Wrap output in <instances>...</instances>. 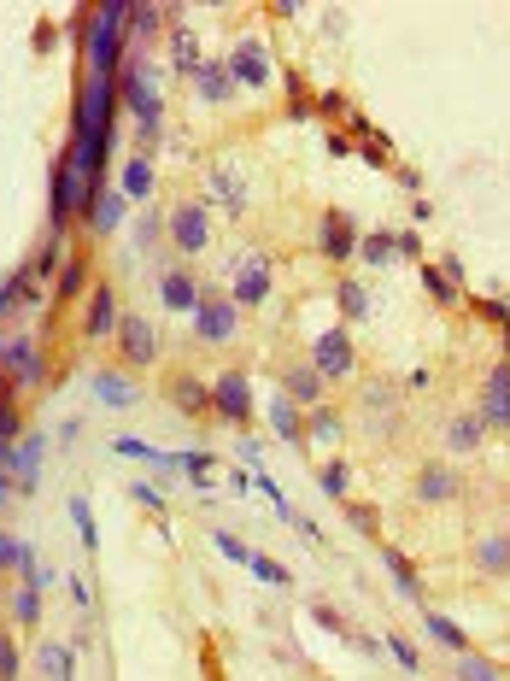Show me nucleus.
I'll return each mask as SVG.
<instances>
[{
  "instance_id": "f257e3e1",
  "label": "nucleus",
  "mask_w": 510,
  "mask_h": 681,
  "mask_svg": "<svg viewBox=\"0 0 510 681\" xmlns=\"http://www.w3.org/2000/svg\"><path fill=\"white\" fill-rule=\"evenodd\" d=\"M112 112H118V77H88L71 106V171L100 188L112 159Z\"/></svg>"
},
{
  "instance_id": "f03ea898",
  "label": "nucleus",
  "mask_w": 510,
  "mask_h": 681,
  "mask_svg": "<svg viewBox=\"0 0 510 681\" xmlns=\"http://www.w3.org/2000/svg\"><path fill=\"white\" fill-rule=\"evenodd\" d=\"M153 71H159V65H147V59H124V65H118V94H124V106L135 112L141 147H153V141H159V118H165L159 89H153Z\"/></svg>"
},
{
  "instance_id": "7ed1b4c3",
  "label": "nucleus",
  "mask_w": 510,
  "mask_h": 681,
  "mask_svg": "<svg viewBox=\"0 0 510 681\" xmlns=\"http://www.w3.org/2000/svg\"><path fill=\"white\" fill-rule=\"evenodd\" d=\"M0 376H6V382H24V388H42V382H47L42 341H36V335H12V341H0Z\"/></svg>"
},
{
  "instance_id": "20e7f679",
  "label": "nucleus",
  "mask_w": 510,
  "mask_h": 681,
  "mask_svg": "<svg viewBox=\"0 0 510 681\" xmlns=\"http://www.w3.org/2000/svg\"><path fill=\"white\" fill-rule=\"evenodd\" d=\"M170 241H176V253H206L212 247V206L206 200H182L176 212H170Z\"/></svg>"
},
{
  "instance_id": "39448f33",
  "label": "nucleus",
  "mask_w": 510,
  "mask_h": 681,
  "mask_svg": "<svg viewBox=\"0 0 510 681\" xmlns=\"http://www.w3.org/2000/svg\"><path fill=\"white\" fill-rule=\"evenodd\" d=\"M42 458H47V435H24L18 447H6V453H0V470L18 482V494H24V500L42 488Z\"/></svg>"
},
{
  "instance_id": "423d86ee",
  "label": "nucleus",
  "mask_w": 510,
  "mask_h": 681,
  "mask_svg": "<svg viewBox=\"0 0 510 681\" xmlns=\"http://www.w3.org/2000/svg\"><path fill=\"white\" fill-rule=\"evenodd\" d=\"M118 353H124L129 370H147V364L159 359V329L141 318V312H124L118 318Z\"/></svg>"
},
{
  "instance_id": "0eeeda50",
  "label": "nucleus",
  "mask_w": 510,
  "mask_h": 681,
  "mask_svg": "<svg viewBox=\"0 0 510 681\" xmlns=\"http://www.w3.org/2000/svg\"><path fill=\"white\" fill-rule=\"evenodd\" d=\"M229 77H235V89H264L270 77H276V59H270V47L247 36V42H235L229 53Z\"/></svg>"
},
{
  "instance_id": "6e6552de",
  "label": "nucleus",
  "mask_w": 510,
  "mask_h": 681,
  "mask_svg": "<svg viewBox=\"0 0 510 681\" xmlns=\"http://www.w3.org/2000/svg\"><path fill=\"white\" fill-rule=\"evenodd\" d=\"M194 335H200V341H212V347L235 341V335H241V306H235V300L206 294V300H200V312H194Z\"/></svg>"
},
{
  "instance_id": "1a4fd4ad",
  "label": "nucleus",
  "mask_w": 510,
  "mask_h": 681,
  "mask_svg": "<svg viewBox=\"0 0 510 681\" xmlns=\"http://www.w3.org/2000/svg\"><path fill=\"white\" fill-rule=\"evenodd\" d=\"M311 370H317L323 382H346V376H352V335H346V329H323L317 347H311Z\"/></svg>"
},
{
  "instance_id": "9d476101",
  "label": "nucleus",
  "mask_w": 510,
  "mask_h": 681,
  "mask_svg": "<svg viewBox=\"0 0 510 681\" xmlns=\"http://www.w3.org/2000/svg\"><path fill=\"white\" fill-rule=\"evenodd\" d=\"M212 411L229 417V423H247V417H253V382H247V370H223V376H217Z\"/></svg>"
},
{
  "instance_id": "9b49d317",
  "label": "nucleus",
  "mask_w": 510,
  "mask_h": 681,
  "mask_svg": "<svg viewBox=\"0 0 510 681\" xmlns=\"http://www.w3.org/2000/svg\"><path fill=\"white\" fill-rule=\"evenodd\" d=\"M475 417H481V429H510V359L487 370V382H481V406H475Z\"/></svg>"
},
{
  "instance_id": "f8f14e48",
  "label": "nucleus",
  "mask_w": 510,
  "mask_h": 681,
  "mask_svg": "<svg viewBox=\"0 0 510 681\" xmlns=\"http://www.w3.org/2000/svg\"><path fill=\"white\" fill-rule=\"evenodd\" d=\"M358 224L346 218V212H323V235H317V247H323V259H335V265H352L358 259Z\"/></svg>"
},
{
  "instance_id": "ddd939ff",
  "label": "nucleus",
  "mask_w": 510,
  "mask_h": 681,
  "mask_svg": "<svg viewBox=\"0 0 510 681\" xmlns=\"http://www.w3.org/2000/svg\"><path fill=\"white\" fill-rule=\"evenodd\" d=\"M159 300H165V312H200L206 288H200V276L194 271L170 265V271H159Z\"/></svg>"
},
{
  "instance_id": "4468645a",
  "label": "nucleus",
  "mask_w": 510,
  "mask_h": 681,
  "mask_svg": "<svg viewBox=\"0 0 510 681\" xmlns=\"http://www.w3.org/2000/svg\"><path fill=\"white\" fill-rule=\"evenodd\" d=\"M264 294H270V265H264V253H241V259H235V306H264Z\"/></svg>"
},
{
  "instance_id": "2eb2a0df",
  "label": "nucleus",
  "mask_w": 510,
  "mask_h": 681,
  "mask_svg": "<svg viewBox=\"0 0 510 681\" xmlns=\"http://www.w3.org/2000/svg\"><path fill=\"white\" fill-rule=\"evenodd\" d=\"M124 218H129V194H124V188H94V200H88V218H83V224L94 229V235H112Z\"/></svg>"
},
{
  "instance_id": "dca6fc26",
  "label": "nucleus",
  "mask_w": 510,
  "mask_h": 681,
  "mask_svg": "<svg viewBox=\"0 0 510 681\" xmlns=\"http://www.w3.org/2000/svg\"><path fill=\"white\" fill-rule=\"evenodd\" d=\"M118 294L100 282V288H88V318H83V329H88V341H106V335H118Z\"/></svg>"
},
{
  "instance_id": "f3484780",
  "label": "nucleus",
  "mask_w": 510,
  "mask_h": 681,
  "mask_svg": "<svg viewBox=\"0 0 510 681\" xmlns=\"http://www.w3.org/2000/svg\"><path fill=\"white\" fill-rule=\"evenodd\" d=\"M464 494V476L458 470H446V464H423V476H417V500L423 505H452Z\"/></svg>"
},
{
  "instance_id": "a211bd4d",
  "label": "nucleus",
  "mask_w": 510,
  "mask_h": 681,
  "mask_svg": "<svg viewBox=\"0 0 510 681\" xmlns=\"http://www.w3.org/2000/svg\"><path fill=\"white\" fill-rule=\"evenodd\" d=\"M206 194H212L229 218H241V212H247V182L235 177L229 165H212V171H206Z\"/></svg>"
},
{
  "instance_id": "6ab92c4d",
  "label": "nucleus",
  "mask_w": 510,
  "mask_h": 681,
  "mask_svg": "<svg viewBox=\"0 0 510 681\" xmlns=\"http://www.w3.org/2000/svg\"><path fill=\"white\" fill-rule=\"evenodd\" d=\"M282 394H288L294 406L317 411V406H323V376H317L311 364H288V370H282Z\"/></svg>"
},
{
  "instance_id": "aec40b11",
  "label": "nucleus",
  "mask_w": 510,
  "mask_h": 681,
  "mask_svg": "<svg viewBox=\"0 0 510 681\" xmlns=\"http://www.w3.org/2000/svg\"><path fill=\"white\" fill-rule=\"evenodd\" d=\"M170 406L182 411V417H206V411H212V382H200V376H170Z\"/></svg>"
},
{
  "instance_id": "412c9836",
  "label": "nucleus",
  "mask_w": 510,
  "mask_h": 681,
  "mask_svg": "<svg viewBox=\"0 0 510 681\" xmlns=\"http://www.w3.org/2000/svg\"><path fill=\"white\" fill-rule=\"evenodd\" d=\"M94 400L112 411H129L135 400H141V388L129 382V376H118V370H94Z\"/></svg>"
},
{
  "instance_id": "4be33fe9",
  "label": "nucleus",
  "mask_w": 510,
  "mask_h": 681,
  "mask_svg": "<svg viewBox=\"0 0 510 681\" xmlns=\"http://www.w3.org/2000/svg\"><path fill=\"white\" fill-rule=\"evenodd\" d=\"M36 670H42L47 681H77V658H71V646H65V640H42Z\"/></svg>"
},
{
  "instance_id": "5701e85b",
  "label": "nucleus",
  "mask_w": 510,
  "mask_h": 681,
  "mask_svg": "<svg viewBox=\"0 0 510 681\" xmlns=\"http://www.w3.org/2000/svg\"><path fill=\"white\" fill-rule=\"evenodd\" d=\"M194 89L206 94V100H229V94H235V77H229V59H206V65H200V71H194Z\"/></svg>"
},
{
  "instance_id": "b1692460",
  "label": "nucleus",
  "mask_w": 510,
  "mask_h": 681,
  "mask_svg": "<svg viewBox=\"0 0 510 681\" xmlns=\"http://www.w3.org/2000/svg\"><path fill=\"white\" fill-rule=\"evenodd\" d=\"M270 429H276L288 447H299V441H305V417H299V406L288 400V394H276V400H270Z\"/></svg>"
},
{
  "instance_id": "393cba45",
  "label": "nucleus",
  "mask_w": 510,
  "mask_h": 681,
  "mask_svg": "<svg viewBox=\"0 0 510 681\" xmlns=\"http://www.w3.org/2000/svg\"><path fill=\"white\" fill-rule=\"evenodd\" d=\"M170 65H176V71H188V77L206 65V59H200V42H194V30H188V24H170Z\"/></svg>"
},
{
  "instance_id": "a878e982",
  "label": "nucleus",
  "mask_w": 510,
  "mask_h": 681,
  "mask_svg": "<svg viewBox=\"0 0 510 681\" xmlns=\"http://www.w3.org/2000/svg\"><path fill=\"white\" fill-rule=\"evenodd\" d=\"M88 288V259L83 253H71L65 265H59V276H53V300H77Z\"/></svg>"
},
{
  "instance_id": "bb28decb",
  "label": "nucleus",
  "mask_w": 510,
  "mask_h": 681,
  "mask_svg": "<svg viewBox=\"0 0 510 681\" xmlns=\"http://www.w3.org/2000/svg\"><path fill=\"white\" fill-rule=\"evenodd\" d=\"M59 265H65V235H42V247L24 271H30V282H42V276H59Z\"/></svg>"
},
{
  "instance_id": "cd10ccee",
  "label": "nucleus",
  "mask_w": 510,
  "mask_h": 681,
  "mask_svg": "<svg viewBox=\"0 0 510 681\" xmlns=\"http://www.w3.org/2000/svg\"><path fill=\"white\" fill-rule=\"evenodd\" d=\"M475 564L493 570V576H510V535H481L475 541Z\"/></svg>"
},
{
  "instance_id": "c85d7f7f",
  "label": "nucleus",
  "mask_w": 510,
  "mask_h": 681,
  "mask_svg": "<svg viewBox=\"0 0 510 681\" xmlns=\"http://www.w3.org/2000/svg\"><path fill=\"white\" fill-rule=\"evenodd\" d=\"M423 629H428V635H434V646H446V652H452V658H458V652H469L464 629H458V623H452V617H440V611H423Z\"/></svg>"
},
{
  "instance_id": "c756f323",
  "label": "nucleus",
  "mask_w": 510,
  "mask_h": 681,
  "mask_svg": "<svg viewBox=\"0 0 510 681\" xmlns=\"http://www.w3.org/2000/svg\"><path fill=\"white\" fill-rule=\"evenodd\" d=\"M481 435H487L481 417H452V423H446V447H452V453H481Z\"/></svg>"
},
{
  "instance_id": "7c9ffc66",
  "label": "nucleus",
  "mask_w": 510,
  "mask_h": 681,
  "mask_svg": "<svg viewBox=\"0 0 510 681\" xmlns=\"http://www.w3.org/2000/svg\"><path fill=\"white\" fill-rule=\"evenodd\" d=\"M382 564L393 570V582H399L405 599H423V582H417V570H411V558H405L399 546H382Z\"/></svg>"
},
{
  "instance_id": "2f4dec72",
  "label": "nucleus",
  "mask_w": 510,
  "mask_h": 681,
  "mask_svg": "<svg viewBox=\"0 0 510 681\" xmlns=\"http://www.w3.org/2000/svg\"><path fill=\"white\" fill-rule=\"evenodd\" d=\"M153 159H147V153H135V159H129L124 165V194L129 200H147V194H153Z\"/></svg>"
},
{
  "instance_id": "473e14b6",
  "label": "nucleus",
  "mask_w": 510,
  "mask_h": 681,
  "mask_svg": "<svg viewBox=\"0 0 510 681\" xmlns=\"http://www.w3.org/2000/svg\"><path fill=\"white\" fill-rule=\"evenodd\" d=\"M12 617H18L24 629H36V623H42V588L18 582V588H12Z\"/></svg>"
},
{
  "instance_id": "72a5a7b5",
  "label": "nucleus",
  "mask_w": 510,
  "mask_h": 681,
  "mask_svg": "<svg viewBox=\"0 0 510 681\" xmlns=\"http://www.w3.org/2000/svg\"><path fill=\"white\" fill-rule=\"evenodd\" d=\"M18 300H36V282H30V271H12L6 282H0V318H6V312H18Z\"/></svg>"
},
{
  "instance_id": "f704fd0d",
  "label": "nucleus",
  "mask_w": 510,
  "mask_h": 681,
  "mask_svg": "<svg viewBox=\"0 0 510 681\" xmlns=\"http://www.w3.org/2000/svg\"><path fill=\"white\" fill-rule=\"evenodd\" d=\"M393 253H399V241H393L387 229H376V235L358 241V259H364V265H393Z\"/></svg>"
},
{
  "instance_id": "c9c22d12",
  "label": "nucleus",
  "mask_w": 510,
  "mask_h": 681,
  "mask_svg": "<svg viewBox=\"0 0 510 681\" xmlns=\"http://www.w3.org/2000/svg\"><path fill=\"white\" fill-rule=\"evenodd\" d=\"M71 523H77V541L94 552V546H100V523H94V505H88L83 494H71Z\"/></svg>"
},
{
  "instance_id": "e433bc0d",
  "label": "nucleus",
  "mask_w": 510,
  "mask_h": 681,
  "mask_svg": "<svg viewBox=\"0 0 510 681\" xmlns=\"http://www.w3.org/2000/svg\"><path fill=\"white\" fill-rule=\"evenodd\" d=\"M18 441H24V411H18V400H12V394H6V400H0V453H6V447H18Z\"/></svg>"
},
{
  "instance_id": "4c0bfd02",
  "label": "nucleus",
  "mask_w": 510,
  "mask_h": 681,
  "mask_svg": "<svg viewBox=\"0 0 510 681\" xmlns=\"http://www.w3.org/2000/svg\"><path fill=\"white\" fill-rule=\"evenodd\" d=\"M159 30H165V12H159V6H129V36L153 42Z\"/></svg>"
},
{
  "instance_id": "58836bf2",
  "label": "nucleus",
  "mask_w": 510,
  "mask_h": 681,
  "mask_svg": "<svg viewBox=\"0 0 510 681\" xmlns=\"http://www.w3.org/2000/svg\"><path fill=\"white\" fill-rule=\"evenodd\" d=\"M247 570H253L264 588H294V576H288V570H282L276 558H264V552H253V558H247Z\"/></svg>"
},
{
  "instance_id": "ea45409f",
  "label": "nucleus",
  "mask_w": 510,
  "mask_h": 681,
  "mask_svg": "<svg viewBox=\"0 0 510 681\" xmlns=\"http://www.w3.org/2000/svg\"><path fill=\"white\" fill-rule=\"evenodd\" d=\"M335 306H340V312H346L352 323H358L364 312H370V294H364L358 282H340V288H335Z\"/></svg>"
},
{
  "instance_id": "a19ab883",
  "label": "nucleus",
  "mask_w": 510,
  "mask_h": 681,
  "mask_svg": "<svg viewBox=\"0 0 510 681\" xmlns=\"http://www.w3.org/2000/svg\"><path fill=\"white\" fill-rule=\"evenodd\" d=\"M423 282H428V294H434L440 306H458V282L440 271V265H423Z\"/></svg>"
},
{
  "instance_id": "79ce46f5",
  "label": "nucleus",
  "mask_w": 510,
  "mask_h": 681,
  "mask_svg": "<svg viewBox=\"0 0 510 681\" xmlns=\"http://www.w3.org/2000/svg\"><path fill=\"white\" fill-rule=\"evenodd\" d=\"M182 470H188V476H194L200 488H212V476H217V458L194 447V453H182Z\"/></svg>"
},
{
  "instance_id": "37998d69",
  "label": "nucleus",
  "mask_w": 510,
  "mask_h": 681,
  "mask_svg": "<svg viewBox=\"0 0 510 681\" xmlns=\"http://www.w3.org/2000/svg\"><path fill=\"white\" fill-rule=\"evenodd\" d=\"M112 453L118 458H147V464H159V447H147V441H141V435H118V441H112Z\"/></svg>"
},
{
  "instance_id": "c03bdc74",
  "label": "nucleus",
  "mask_w": 510,
  "mask_h": 681,
  "mask_svg": "<svg viewBox=\"0 0 510 681\" xmlns=\"http://www.w3.org/2000/svg\"><path fill=\"white\" fill-rule=\"evenodd\" d=\"M18 558H24V535L0 529V570H6V576H18Z\"/></svg>"
},
{
  "instance_id": "a18cd8bd",
  "label": "nucleus",
  "mask_w": 510,
  "mask_h": 681,
  "mask_svg": "<svg viewBox=\"0 0 510 681\" xmlns=\"http://www.w3.org/2000/svg\"><path fill=\"white\" fill-rule=\"evenodd\" d=\"M458 676H464V681H499V676H493V664H487L481 652H458Z\"/></svg>"
},
{
  "instance_id": "49530a36",
  "label": "nucleus",
  "mask_w": 510,
  "mask_h": 681,
  "mask_svg": "<svg viewBox=\"0 0 510 681\" xmlns=\"http://www.w3.org/2000/svg\"><path fill=\"white\" fill-rule=\"evenodd\" d=\"M382 652H393V658H399L405 670H423V652H417V646H411L405 635H387V640H382Z\"/></svg>"
},
{
  "instance_id": "de8ad7c7",
  "label": "nucleus",
  "mask_w": 510,
  "mask_h": 681,
  "mask_svg": "<svg viewBox=\"0 0 510 681\" xmlns=\"http://www.w3.org/2000/svg\"><path fill=\"white\" fill-rule=\"evenodd\" d=\"M212 541H217V552H223L229 564H247V558H253V546L241 541V535H229V529H217Z\"/></svg>"
},
{
  "instance_id": "09e8293b",
  "label": "nucleus",
  "mask_w": 510,
  "mask_h": 681,
  "mask_svg": "<svg viewBox=\"0 0 510 681\" xmlns=\"http://www.w3.org/2000/svg\"><path fill=\"white\" fill-rule=\"evenodd\" d=\"M0 681H18V635L0 629Z\"/></svg>"
},
{
  "instance_id": "8fccbe9b",
  "label": "nucleus",
  "mask_w": 510,
  "mask_h": 681,
  "mask_svg": "<svg viewBox=\"0 0 510 681\" xmlns=\"http://www.w3.org/2000/svg\"><path fill=\"white\" fill-rule=\"evenodd\" d=\"M317 482H323V494H329V500H346V464H323V476H317Z\"/></svg>"
},
{
  "instance_id": "3c124183",
  "label": "nucleus",
  "mask_w": 510,
  "mask_h": 681,
  "mask_svg": "<svg viewBox=\"0 0 510 681\" xmlns=\"http://www.w3.org/2000/svg\"><path fill=\"white\" fill-rule=\"evenodd\" d=\"M311 435H317V441H340V417L317 406V417H311Z\"/></svg>"
},
{
  "instance_id": "603ef678",
  "label": "nucleus",
  "mask_w": 510,
  "mask_h": 681,
  "mask_svg": "<svg viewBox=\"0 0 510 681\" xmlns=\"http://www.w3.org/2000/svg\"><path fill=\"white\" fill-rule=\"evenodd\" d=\"M129 500H135V505H147V511H165V494H159L153 482H129Z\"/></svg>"
},
{
  "instance_id": "864d4df0",
  "label": "nucleus",
  "mask_w": 510,
  "mask_h": 681,
  "mask_svg": "<svg viewBox=\"0 0 510 681\" xmlns=\"http://www.w3.org/2000/svg\"><path fill=\"white\" fill-rule=\"evenodd\" d=\"M311 617H317V623H323L329 635H340V640H346V623H340V611H329V605H311Z\"/></svg>"
},
{
  "instance_id": "5fc2aeb1",
  "label": "nucleus",
  "mask_w": 510,
  "mask_h": 681,
  "mask_svg": "<svg viewBox=\"0 0 510 681\" xmlns=\"http://www.w3.org/2000/svg\"><path fill=\"white\" fill-rule=\"evenodd\" d=\"M346 523H358L364 535H376V511L370 505H346Z\"/></svg>"
},
{
  "instance_id": "6e6d98bb",
  "label": "nucleus",
  "mask_w": 510,
  "mask_h": 681,
  "mask_svg": "<svg viewBox=\"0 0 510 681\" xmlns=\"http://www.w3.org/2000/svg\"><path fill=\"white\" fill-rule=\"evenodd\" d=\"M364 165H387V136H364Z\"/></svg>"
},
{
  "instance_id": "4d7b16f0",
  "label": "nucleus",
  "mask_w": 510,
  "mask_h": 681,
  "mask_svg": "<svg viewBox=\"0 0 510 681\" xmlns=\"http://www.w3.org/2000/svg\"><path fill=\"white\" fill-rule=\"evenodd\" d=\"M65 588H71V599H77V611H94V593H88V582H83V576H71Z\"/></svg>"
},
{
  "instance_id": "13d9d810",
  "label": "nucleus",
  "mask_w": 510,
  "mask_h": 681,
  "mask_svg": "<svg viewBox=\"0 0 510 681\" xmlns=\"http://www.w3.org/2000/svg\"><path fill=\"white\" fill-rule=\"evenodd\" d=\"M12 500H24V494H18V482H12V476L0 470V511H6V505H12Z\"/></svg>"
},
{
  "instance_id": "bf43d9fd",
  "label": "nucleus",
  "mask_w": 510,
  "mask_h": 681,
  "mask_svg": "<svg viewBox=\"0 0 510 681\" xmlns=\"http://www.w3.org/2000/svg\"><path fill=\"white\" fill-rule=\"evenodd\" d=\"M241 464H247V470H264V458H258V441H241Z\"/></svg>"
},
{
  "instance_id": "052dcab7",
  "label": "nucleus",
  "mask_w": 510,
  "mask_h": 681,
  "mask_svg": "<svg viewBox=\"0 0 510 681\" xmlns=\"http://www.w3.org/2000/svg\"><path fill=\"white\" fill-rule=\"evenodd\" d=\"M317 112H329V118H340V112H346V100H340V94H323V100H317Z\"/></svg>"
},
{
  "instance_id": "680f3d73",
  "label": "nucleus",
  "mask_w": 510,
  "mask_h": 681,
  "mask_svg": "<svg viewBox=\"0 0 510 681\" xmlns=\"http://www.w3.org/2000/svg\"><path fill=\"white\" fill-rule=\"evenodd\" d=\"M505 353H510V329H505Z\"/></svg>"
}]
</instances>
